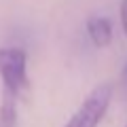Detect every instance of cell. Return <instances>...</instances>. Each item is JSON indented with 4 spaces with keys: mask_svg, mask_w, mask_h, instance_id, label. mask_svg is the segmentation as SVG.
<instances>
[{
    "mask_svg": "<svg viewBox=\"0 0 127 127\" xmlns=\"http://www.w3.org/2000/svg\"><path fill=\"white\" fill-rule=\"evenodd\" d=\"M0 78L4 87V102L0 106V127H13L17 110L15 104L30 89L28 53L19 47H0Z\"/></svg>",
    "mask_w": 127,
    "mask_h": 127,
    "instance_id": "cell-1",
    "label": "cell"
},
{
    "mask_svg": "<svg viewBox=\"0 0 127 127\" xmlns=\"http://www.w3.org/2000/svg\"><path fill=\"white\" fill-rule=\"evenodd\" d=\"M121 83H123V89L127 93V62H125V68H123V76H121Z\"/></svg>",
    "mask_w": 127,
    "mask_h": 127,
    "instance_id": "cell-5",
    "label": "cell"
},
{
    "mask_svg": "<svg viewBox=\"0 0 127 127\" xmlns=\"http://www.w3.org/2000/svg\"><path fill=\"white\" fill-rule=\"evenodd\" d=\"M87 36L97 49H104L112 42V23L106 17H89L87 19Z\"/></svg>",
    "mask_w": 127,
    "mask_h": 127,
    "instance_id": "cell-3",
    "label": "cell"
},
{
    "mask_svg": "<svg viewBox=\"0 0 127 127\" xmlns=\"http://www.w3.org/2000/svg\"><path fill=\"white\" fill-rule=\"evenodd\" d=\"M112 95L114 87L110 83H102V85L93 87L64 127H97L112 102Z\"/></svg>",
    "mask_w": 127,
    "mask_h": 127,
    "instance_id": "cell-2",
    "label": "cell"
},
{
    "mask_svg": "<svg viewBox=\"0 0 127 127\" xmlns=\"http://www.w3.org/2000/svg\"><path fill=\"white\" fill-rule=\"evenodd\" d=\"M125 127H127V125H125Z\"/></svg>",
    "mask_w": 127,
    "mask_h": 127,
    "instance_id": "cell-6",
    "label": "cell"
},
{
    "mask_svg": "<svg viewBox=\"0 0 127 127\" xmlns=\"http://www.w3.org/2000/svg\"><path fill=\"white\" fill-rule=\"evenodd\" d=\"M121 26H123V32L127 34V0L121 2Z\"/></svg>",
    "mask_w": 127,
    "mask_h": 127,
    "instance_id": "cell-4",
    "label": "cell"
}]
</instances>
